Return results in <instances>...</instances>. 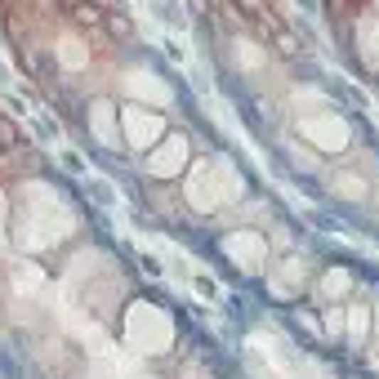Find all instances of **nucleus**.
<instances>
[{"label":"nucleus","mask_w":379,"mask_h":379,"mask_svg":"<svg viewBox=\"0 0 379 379\" xmlns=\"http://www.w3.org/2000/svg\"><path fill=\"white\" fill-rule=\"evenodd\" d=\"M76 23H80V27H94V23H98V9H94V5H80V9H76Z\"/></svg>","instance_id":"nucleus-1"}]
</instances>
